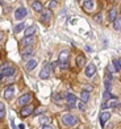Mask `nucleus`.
Here are the masks:
<instances>
[{
	"label": "nucleus",
	"mask_w": 121,
	"mask_h": 129,
	"mask_svg": "<svg viewBox=\"0 0 121 129\" xmlns=\"http://www.w3.org/2000/svg\"><path fill=\"white\" fill-rule=\"evenodd\" d=\"M11 125H12V128H13V129H17V128H16V125H15V122H13V120H11Z\"/></svg>",
	"instance_id": "obj_36"
},
{
	"label": "nucleus",
	"mask_w": 121,
	"mask_h": 129,
	"mask_svg": "<svg viewBox=\"0 0 121 129\" xmlns=\"http://www.w3.org/2000/svg\"><path fill=\"white\" fill-rule=\"evenodd\" d=\"M50 17H51V11L50 9H46L42 12V17H41V21L44 22H48L50 20Z\"/></svg>",
	"instance_id": "obj_16"
},
{
	"label": "nucleus",
	"mask_w": 121,
	"mask_h": 129,
	"mask_svg": "<svg viewBox=\"0 0 121 129\" xmlns=\"http://www.w3.org/2000/svg\"><path fill=\"white\" fill-rule=\"evenodd\" d=\"M104 99H105V100H108V99H116V98L112 96L109 91H105V92H104Z\"/></svg>",
	"instance_id": "obj_28"
},
{
	"label": "nucleus",
	"mask_w": 121,
	"mask_h": 129,
	"mask_svg": "<svg viewBox=\"0 0 121 129\" xmlns=\"http://www.w3.org/2000/svg\"><path fill=\"white\" fill-rule=\"evenodd\" d=\"M49 66H50V71H51V70L54 71V70H55V67H57V62H51V63L49 64Z\"/></svg>",
	"instance_id": "obj_30"
},
{
	"label": "nucleus",
	"mask_w": 121,
	"mask_h": 129,
	"mask_svg": "<svg viewBox=\"0 0 121 129\" xmlns=\"http://www.w3.org/2000/svg\"><path fill=\"white\" fill-rule=\"evenodd\" d=\"M117 105H120V100H117V99H113V100L108 102L107 104H103V107L107 108V107H117Z\"/></svg>",
	"instance_id": "obj_20"
},
{
	"label": "nucleus",
	"mask_w": 121,
	"mask_h": 129,
	"mask_svg": "<svg viewBox=\"0 0 121 129\" xmlns=\"http://www.w3.org/2000/svg\"><path fill=\"white\" fill-rule=\"evenodd\" d=\"M32 8L34 11H37V12H41L44 9V5H42L41 2H32Z\"/></svg>",
	"instance_id": "obj_17"
},
{
	"label": "nucleus",
	"mask_w": 121,
	"mask_h": 129,
	"mask_svg": "<svg viewBox=\"0 0 121 129\" xmlns=\"http://www.w3.org/2000/svg\"><path fill=\"white\" fill-rule=\"evenodd\" d=\"M62 122H63V125H66V126H72V125L78 124V117L71 115V113H67L62 117Z\"/></svg>",
	"instance_id": "obj_1"
},
{
	"label": "nucleus",
	"mask_w": 121,
	"mask_h": 129,
	"mask_svg": "<svg viewBox=\"0 0 121 129\" xmlns=\"http://www.w3.org/2000/svg\"><path fill=\"white\" fill-rule=\"evenodd\" d=\"M113 28L116 29V30H121V17L120 16L113 21Z\"/></svg>",
	"instance_id": "obj_22"
},
{
	"label": "nucleus",
	"mask_w": 121,
	"mask_h": 129,
	"mask_svg": "<svg viewBox=\"0 0 121 129\" xmlns=\"http://www.w3.org/2000/svg\"><path fill=\"white\" fill-rule=\"evenodd\" d=\"M50 77V66L49 64H45L42 67V70L39 71V78L41 79H48Z\"/></svg>",
	"instance_id": "obj_9"
},
{
	"label": "nucleus",
	"mask_w": 121,
	"mask_h": 129,
	"mask_svg": "<svg viewBox=\"0 0 121 129\" xmlns=\"http://www.w3.org/2000/svg\"><path fill=\"white\" fill-rule=\"evenodd\" d=\"M80 100H82V103H87L90 100V92L83 90L82 93H80Z\"/></svg>",
	"instance_id": "obj_19"
},
{
	"label": "nucleus",
	"mask_w": 121,
	"mask_h": 129,
	"mask_svg": "<svg viewBox=\"0 0 121 129\" xmlns=\"http://www.w3.org/2000/svg\"><path fill=\"white\" fill-rule=\"evenodd\" d=\"M68 57H70V53L68 50H63L59 54V64H67L68 63Z\"/></svg>",
	"instance_id": "obj_7"
},
{
	"label": "nucleus",
	"mask_w": 121,
	"mask_h": 129,
	"mask_svg": "<svg viewBox=\"0 0 121 129\" xmlns=\"http://www.w3.org/2000/svg\"><path fill=\"white\" fill-rule=\"evenodd\" d=\"M117 17H118V15H117V9H116V8H112L111 11H109V13H108V20L113 22L114 20L117 19Z\"/></svg>",
	"instance_id": "obj_13"
},
{
	"label": "nucleus",
	"mask_w": 121,
	"mask_h": 129,
	"mask_svg": "<svg viewBox=\"0 0 121 129\" xmlns=\"http://www.w3.org/2000/svg\"><path fill=\"white\" fill-rule=\"evenodd\" d=\"M112 66L114 69V71H120L121 70V66H120V63H118V59H113L112 61Z\"/></svg>",
	"instance_id": "obj_26"
},
{
	"label": "nucleus",
	"mask_w": 121,
	"mask_h": 129,
	"mask_svg": "<svg viewBox=\"0 0 121 129\" xmlns=\"http://www.w3.org/2000/svg\"><path fill=\"white\" fill-rule=\"evenodd\" d=\"M15 92H16V87H15L13 84H12V86H8L7 88L4 90V98L9 100V99L15 95Z\"/></svg>",
	"instance_id": "obj_6"
},
{
	"label": "nucleus",
	"mask_w": 121,
	"mask_h": 129,
	"mask_svg": "<svg viewBox=\"0 0 121 129\" xmlns=\"http://www.w3.org/2000/svg\"><path fill=\"white\" fill-rule=\"evenodd\" d=\"M42 129H54L51 125H46V126H42Z\"/></svg>",
	"instance_id": "obj_35"
},
{
	"label": "nucleus",
	"mask_w": 121,
	"mask_h": 129,
	"mask_svg": "<svg viewBox=\"0 0 121 129\" xmlns=\"http://www.w3.org/2000/svg\"><path fill=\"white\" fill-rule=\"evenodd\" d=\"M65 98H66V100H67V103L68 104H71V105H75V103H76V96L75 95H72V93H66L65 95Z\"/></svg>",
	"instance_id": "obj_14"
},
{
	"label": "nucleus",
	"mask_w": 121,
	"mask_h": 129,
	"mask_svg": "<svg viewBox=\"0 0 121 129\" xmlns=\"http://www.w3.org/2000/svg\"><path fill=\"white\" fill-rule=\"evenodd\" d=\"M111 119V112H108V111H104V112L100 113V125L104 126L105 122Z\"/></svg>",
	"instance_id": "obj_10"
},
{
	"label": "nucleus",
	"mask_w": 121,
	"mask_h": 129,
	"mask_svg": "<svg viewBox=\"0 0 121 129\" xmlns=\"http://www.w3.org/2000/svg\"><path fill=\"white\" fill-rule=\"evenodd\" d=\"M26 15H28V11L25 7H19L15 11V19L16 20H22Z\"/></svg>",
	"instance_id": "obj_3"
},
{
	"label": "nucleus",
	"mask_w": 121,
	"mask_h": 129,
	"mask_svg": "<svg viewBox=\"0 0 121 129\" xmlns=\"http://www.w3.org/2000/svg\"><path fill=\"white\" fill-rule=\"evenodd\" d=\"M4 116H5V111H0V119L4 117Z\"/></svg>",
	"instance_id": "obj_34"
},
{
	"label": "nucleus",
	"mask_w": 121,
	"mask_h": 129,
	"mask_svg": "<svg viewBox=\"0 0 121 129\" xmlns=\"http://www.w3.org/2000/svg\"><path fill=\"white\" fill-rule=\"evenodd\" d=\"M118 63H120V66H121V58H120V59H118Z\"/></svg>",
	"instance_id": "obj_41"
},
{
	"label": "nucleus",
	"mask_w": 121,
	"mask_h": 129,
	"mask_svg": "<svg viewBox=\"0 0 121 129\" xmlns=\"http://www.w3.org/2000/svg\"><path fill=\"white\" fill-rule=\"evenodd\" d=\"M3 78H4V77H3V75H2V74H0V80H3Z\"/></svg>",
	"instance_id": "obj_40"
},
{
	"label": "nucleus",
	"mask_w": 121,
	"mask_h": 129,
	"mask_svg": "<svg viewBox=\"0 0 121 129\" xmlns=\"http://www.w3.org/2000/svg\"><path fill=\"white\" fill-rule=\"evenodd\" d=\"M19 128H20V129H24V128H25V125H24V124H20V126H19Z\"/></svg>",
	"instance_id": "obj_39"
},
{
	"label": "nucleus",
	"mask_w": 121,
	"mask_h": 129,
	"mask_svg": "<svg viewBox=\"0 0 121 129\" xmlns=\"http://www.w3.org/2000/svg\"><path fill=\"white\" fill-rule=\"evenodd\" d=\"M0 111H4V104L0 103Z\"/></svg>",
	"instance_id": "obj_38"
},
{
	"label": "nucleus",
	"mask_w": 121,
	"mask_h": 129,
	"mask_svg": "<svg viewBox=\"0 0 121 129\" xmlns=\"http://www.w3.org/2000/svg\"><path fill=\"white\" fill-rule=\"evenodd\" d=\"M53 100H54L55 103L61 102V95H59V93H57V92H54V93H53Z\"/></svg>",
	"instance_id": "obj_27"
},
{
	"label": "nucleus",
	"mask_w": 121,
	"mask_h": 129,
	"mask_svg": "<svg viewBox=\"0 0 121 129\" xmlns=\"http://www.w3.org/2000/svg\"><path fill=\"white\" fill-rule=\"evenodd\" d=\"M15 71H16L15 67H12V66H4L2 69V73H0V74H2L3 77H11V75L15 74Z\"/></svg>",
	"instance_id": "obj_5"
},
{
	"label": "nucleus",
	"mask_w": 121,
	"mask_h": 129,
	"mask_svg": "<svg viewBox=\"0 0 121 129\" xmlns=\"http://www.w3.org/2000/svg\"><path fill=\"white\" fill-rule=\"evenodd\" d=\"M24 29H25V24H24V22H21V24H17V25L15 26L13 32H15V33H20L21 30H24Z\"/></svg>",
	"instance_id": "obj_24"
},
{
	"label": "nucleus",
	"mask_w": 121,
	"mask_h": 129,
	"mask_svg": "<svg viewBox=\"0 0 121 129\" xmlns=\"http://www.w3.org/2000/svg\"><path fill=\"white\" fill-rule=\"evenodd\" d=\"M34 42V37L32 36V37H24L21 40V45H24L25 48L26 46H32V44Z\"/></svg>",
	"instance_id": "obj_15"
},
{
	"label": "nucleus",
	"mask_w": 121,
	"mask_h": 129,
	"mask_svg": "<svg viewBox=\"0 0 121 129\" xmlns=\"http://www.w3.org/2000/svg\"><path fill=\"white\" fill-rule=\"evenodd\" d=\"M57 4H58L57 2H50V3H49V8H53V7H55Z\"/></svg>",
	"instance_id": "obj_32"
},
{
	"label": "nucleus",
	"mask_w": 121,
	"mask_h": 129,
	"mask_svg": "<svg viewBox=\"0 0 121 129\" xmlns=\"http://www.w3.org/2000/svg\"><path fill=\"white\" fill-rule=\"evenodd\" d=\"M33 53H34V48H33V46H26V48L21 51V57L24 58V59H28L29 57L33 55Z\"/></svg>",
	"instance_id": "obj_8"
},
{
	"label": "nucleus",
	"mask_w": 121,
	"mask_h": 129,
	"mask_svg": "<svg viewBox=\"0 0 121 129\" xmlns=\"http://www.w3.org/2000/svg\"><path fill=\"white\" fill-rule=\"evenodd\" d=\"M37 59H33V58H32V59H29V61H28L26 63H25V69L28 70V71H32V70L33 69H36V66H37Z\"/></svg>",
	"instance_id": "obj_12"
},
{
	"label": "nucleus",
	"mask_w": 121,
	"mask_h": 129,
	"mask_svg": "<svg viewBox=\"0 0 121 129\" xmlns=\"http://www.w3.org/2000/svg\"><path fill=\"white\" fill-rule=\"evenodd\" d=\"M0 40H2V34H0Z\"/></svg>",
	"instance_id": "obj_42"
},
{
	"label": "nucleus",
	"mask_w": 121,
	"mask_h": 129,
	"mask_svg": "<svg viewBox=\"0 0 121 129\" xmlns=\"http://www.w3.org/2000/svg\"><path fill=\"white\" fill-rule=\"evenodd\" d=\"M33 113H34V116H37V115H41V113H44V109H42V108H38L37 111H34Z\"/></svg>",
	"instance_id": "obj_29"
},
{
	"label": "nucleus",
	"mask_w": 121,
	"mask_h": 129,
	"mask_svg": "<svg viewBox=\"0 0 121 129\" xmlns=\"http://www.w3.org/2000/svg\"><path fill=\"white\" fill-rule=\"evenodd\" d=\"M78 107H79V109H80V111H84V103H79Z\"/></svg>",
	"instance_id": "obj_33"
},
{
	"label": "nucleus",
	"mask_w": 121,
	"mask_h": 129,
	"mask_svg": "<svg viewBox=\"0 0 121 129\" xmlns=\"http://www.w3.org/2000/svg\"><path fill=\"white\" fill-rule=\"evenodd\" d=\"M84 73H86V75H87L88 78H91V77H94L95 75V73H96V67H95V64H92V63H90L87 67H86V70H84Z\"/></svg>",
	"instance_id": "obj_11"
},
{
	"label": "nucleus",
	"mask_w": 121,
	"mask_h": 129,
	"mask_svg": "<svg viewBox=\"0 0 121 129\" xmlns=\"http://www.w3.org/2000/svg\"><path fill=\"white\" fill-rule=\"evenodd\" d=\"M49 121H50V119L48 116H41V117H39V124L44 125V126L49 125Z\"/></svg>",
	"instance_id": "obj_23"
},
{
	"label": "nucleus",
	"mask_w": 121,
	"mask_h": 129,
	"mask_svg": "<svg viewBox=\"0 0 121 129\" xmlns=\"http://www.w3.org/2000/svg\"><path fill=\"white\" fill-rule=\"evenodd\" d=\"M34 32H36V26H34V25L26 28L25 29V37H32L33 34H34Z\"/></svg>",
	"instance_id": "obj_21"
},
{
	"label": "nucleus",
	"mask_w": 121,
	"mask_h": 129,
	"mask_svg": "<svg viewBox=\"0 0 121 129\" xmlns=\"http://www.w3.org/2000/svg\"><path fill=\"white\" fill-rule=\"evenodd\" d=\"M83 4H84V8L87 9V11H91L92 8L95 7V3H94V2H91V0H90V2H84Z\"/></svg>",
	"instance_id": "obj_25"
},
{
	"label": "nucleus",
	"mask_w": 121,
	"mask_h": 129,
	"mask_svg": "<svg viewBox=\"0 0 121 129\" xmlns=\"http://www.w3.org/2000/svg\"><path fill=\"white\" fill-rule=\"evenodd\" d=\"M84 63H86L84 55H83V54H79V55L76 57V66H78V67H83Z\"/></svg>",
	"instance_id": "obj_18"
},
{
	"label": "nucleus",
	"mask_w": 121,
	"mask_h": 129,
	"mask_svg": "<svg viewBox=\"0 0 121 129\" xmlns=\"http://www.w3.org/2000/svg\"><path fill=\"white\" fill-rule=\"evenodd\" d=\"M94 19H95V21H97V22H100V21H101V15H100V13H97V15H95V17H94Z\"/></svg>",
	"instance_id": "obj_31"
},
{
	"label": "nucleus",
	"mask_w": 121,
	"mask_h": 129,
	"mask_svg": "<svg viewBox=\"0 0 121 129\" xmlns=\"http://www.w3.org/2000/svg\"><path fill=\"white\" fill-rule=\"evenodd\" d=\"M33 111H34V108L32 107L30 104L29 105H25V107H22V109L20 111V116L21 117H28L29 115L33 113Z\"/></svg>",
	"instance_id": "obj_4"
},
{
	"label": "nucleus",
	"mask_w": 121,
	"mask_h": 129,
	"mask_svg": "<svg viewBox=\"0 0 121 129\" xmlns=\"http://www.w3.org/2000/svg\"><path fill=\"white\" fill-rule=\"evenodd\" d=\"M86 50H87L88 53H91V51H92V49L90 48V46H86Z\"/></svg>",
	"instance_id": "obj_37"
},
{
	"label": "nucleus",
	"mask_w": 121,
	"mask_h": 129,
	"mask_svg": "<svg viewBox=\"0 0 121 129\" xmlns=\"http://www.w3.org/2000/svg\"><path fill=\"white\" fill-rule=\"evenodd\" d=\"M30 102H32V95H30V93H24V95H21L19 98L17 104L21 105V107H25V105H29Z\"/></svg>",
	"instance_id": "obj_2"
}]
</instances>
